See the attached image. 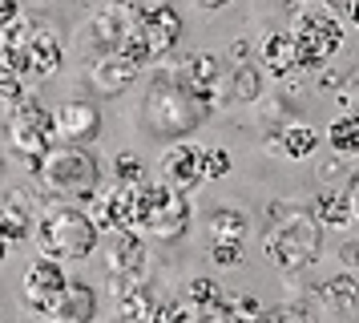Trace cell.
Wrapping results in <instances>:
<instances>
[{
	"label": "cell",
	"mask_w": 359,
	"mask_h": 323,
	"mask_svg": "<svg viewBox=\"0 0 359 323\" xmlns=\"http://www.w3.org/2000/svg\"><path fill=\"white\" fill-rule=\"evenodd\" d=\"M214 117V105L202 101V97L182 85L178 73L170 69V61H158L154 77L146 81V93H142V126L154 133V138H186L202 129Z\"/></svg>",
	"instance_id": "cell-1"
},
{
	"label": "cell",
	"mask_w": 359,
	"mask_h": 323,
	"mask_svg": "<svg viewBox=\"0 0 359 323\" xmlns=\"http://www.w3.org/2000/svg\"><path fill=\"white\" fill-rule=\"evenodd\" d=\"M33 246L41 255L61 258V263H81V258H93V251L101 246V230L85 202L49 194L45 206L36 210Z\"/></svg>",
	"instance_id": "cell-2"
},
{
	"label": "cell",
	"mask_w": 359,
	"mask_h": 323,
	"mask_svg": "<svg viewBox=\"0 0 359 323\" xmlns=\"http://www.w3.org/2000/svg\"><path fill=\"white\" fill-rule=\"evenodd\" d=\"M323 230L327 226L311 214V206H287L283 218L266 226L262 235V255L271 258V267L278 275H299L311 271L319 255H323Z\"/></svg>",
	"instance_id": "cell-3"
},
{
	"label": "cell",
	"mask_w": 359,
	"mask_h": 323,
	"mask_svg": "<svg viewBox=\"0 0 359 323\" xmlns=\"http://www.w3.org/2000/svg\"><path fill=\"white\" fill-rule=\"evenodd\" d=\"M105 182L97 154L89 145H73V142H53V150L41 158L36 170V186L45 194L57 198H73V202H89L97 186Z\"/></svg>",
	"instance_id": "cell-4"
},
{
	"label": "cell",
	"mask_w": 359,
	"mask_h": 323,
	"mask_svg": "<svg viewBox=\"0 0 359 323\" xmlns=\"http://www.w3.org/2000/svg\"><path fill=\"white\" fill-rule=\"evenodd\" d=\"M335 8H323V4H307V8H294L291 32L294 45H299V61H303V73H315L319 65L335 61V53L347 41V29Z\"/></svg>",
	"instance_id": "cell-5"
},
{
	"label": "cell",
	"mask_w": 359,
	"mask_h": 323,
	"mask_svg": "<svg viewBox=\"0 0 359 323\" xmlns=\"http://www.w3.org/2000/svg\"><path fill=\"white\" fill-rule=\"evenodd\" d=\"M142 20V4H126V0H97L93 13L81 20L77 29V45L85 57H101V53H114L121 45V37Z\"/></svg>",
	"instance_id": "cell-6"
},
{
	"label": "cell",
	"mask_w": 359,
	"mask_h": 323,
	"mask_svg": "<svg viewBox=\"0 0 359 323\" xmlns=\"http://www.w3.org/2000/svg\"><path fill=\"white\" fill-rule=\"evenodd\" d=\"M158 178H165L178 190H194L206 182V145L194 142V133L186 138H170L158 158Z\"/></svg>",
	"instance_id": "cell-7"
},
{
	"label": "cell",
	"mask_w": 359,
	"mask_h": 323,
	"mask_svg": "<svg viewBox=\"0 0 359 323\" xmlns=\"http://www.w3.org/2000/svg\"><path fill=\"white\" fill-rule=\"evenodd\" d=\"M65 283H69L65 263L41 255V258H33V263L25 267V275H20V303L29 307V311H36V315H45V311L61 299Z\"/></svg>",
	"instance_id": "cell-8"
},
{
	"label": "cell",
	"mask_w": 359,
	"mask_h": 323,
	"mask_svg": "<svg viewBox=\"0 0 359 323\" xmlns=\"http://www.w3.org/2000/svg\"><path fill=\"white\" fill-rule=\"evenodd\" d=\"M133 186L137 182H101L97 194L85 202L93 223H97L101 235H114V230H137V214H133Z\"/></svg>",
	"instance_id": "cell-9"
},
{
	"label": "cell",
	"mask_w": 359,
	"mask_h": 323,
	"mask_svg": "<svg viewBox=\"0 0 359 323\" xmlns=\"http://www.w3.org/2000/svg\"><path fill=\"white\" fill-rule=\"evenodd\" d=\"M49 194L29 190V186H8L0 194V239L4 242H29L33 239L36 210L45 206Z\"/></svg>",
	"instance_id": "cell-10"
},
{
	"label": "cell",
	"mask_w": 359,
	"mask_h": 323,
	"mask_svg": "<svg viewBox=\"0 0 359 323\" xmlns=\"http://www.w3.org/2000/svg\"><path fill=\"white\" fill-rule=\"evenodd\" d=\"M142 32H146L149 41V53H154V65L165 61L182 41V29H186V20H182L178 4H170V0H149L142 4Z\"/></svg>",
	"instance_id": "cell-11"
},
{
	"label": "cell",
	"mask_w": 359,
	"mask_h": 323,
	"mask_svg": "<svg viewBox=\"0 0 359 323\" xmlns=\"http://www.w3.org/2000/svg\"><path fill=\"white\" fill-rule=\"evenodd\" d=\"M53 117H57V142H73V145H97L101 126H105L101 105L89 101V97H69V101H61L53 110Z\"/></svg>",
	"instance_id": "cell-12"
},
{
	"label": "cell",
	"mask_w": 359,
	"mask_h": 323,
	"mask_svg": "<svg viewBox=\"0 0 359 323\" xmlns=\"http://www.w3.org/2000/svg\"><path fill=\"white\" fill-rule=\"evenodd\" d=\"M190 226H194V202H190V190H178V186H170L165 194V202L158 206V214L146 223V239L162 242V246H174L190 235Z\"/></svg>",
	"instance_id": "cell-13"
},
{
	"label": "cell",
	"mask_w": 359,
	"mask_h": 323,
	"mask_svg": "<svg viewBox=\"0 0 359 323\" xmlns=\"http://www.w3.org/2000/svg\"><path fill=\"white\" fill-rule=\"evenodd\" d=\"M101 255H105V271L114 275H137L146 279L149 271V242L142 230H114V235H101Z\"/></svg>",
	"instance_id": "cell-14"
},
{
	"label": "cell",
	"mask_w": 359,
	"mask_h": 323,
	"mask_svg": "<svg viewBox=\"0 0 359 323\" xmlns=\"http://www.w3.org/2000/svg\"><path fill=\"white\" fill-rule=\"evenodd\" d=\"M262 145L283 162H307L319 150V129L307 126L303 117H291L278 129H262Z\"/></svg>",
	"instance_id": "cell-15"
},
{
	"label": "cell",
	"mask_w": 359,
	"mask_h": 323,
	"mask_svg": "<svg viewBox=\"0 0 359 323\" xmlns=\"http://www.w3.org/2000/svg\"><path fill=\"white\" fill-rule=\"evenodd\" d=\"M137 77H142V65H133L121 48L101 53V57H93V65H89V85H93V93H101V97H121Z\"/></svg>",
	"instance_id": "cell-16"
},
{
	"label": "cell",
	"mask_w": 359,
	"mask_h": 323,
	"mask_svg": "<svg viewBox=\"0 0 359 323\" xmlns=\"http://www.w3.org/2000/svg\"><path fill=\"white\" fill-rule=\"evenodd\" d=\"M259 61L266 69V77L275 81H294L303 73V61H299V45H294V32L291 29H278L266 32L259 41Z\"/></svg>",
	"instance_id": "cell-17"
},
{
	"label": "cell",
	"mask_w": 359,
	"mask_h": 323,
	"mask_svg": "<svg viewBox=\"0 0 359 323\" xmlns=\"http://www.w3.org/2000/svg\"><path fill=\"white\" fill-rule=\"evenodd\" d=\"M4 138H8V150L17 154L29 170H41V158L53 150V142H57V133L45 126H33V121H20V117H8L4 121Z\"/></svg>",
	"instance_id": "cell-18"
},
{
	"label": "cell",
	"mask_w": 359,
	"mask_h": 323,
	"mask_svg": "<svg viewBox=\"0 0 359 323\" xmlns=\"http://www.w3.org/2000/svg\"><path fill=\"white\" fill-rule=\"evenodd\" d=\"M41 29L36 16H13L4 29H0V65L17 69L20 77H29V45H33V32Z\"/></svg>",
	"instance_id": "cell-19"
},
{
	"label": "cell",
	"mask_w": 359,
	"mask_h": 323,
	"mask_svg": "<svg viewBox=\"0 0 359 323\" xmlns=\"http://www.w3.org/2000/svg\"><path fill=\"white\" fill-rule=\"evenodd\" d=\"M97 315V291L89 287L85 279H69L61 299L45 311V319L53 323H89Z\"/></svg>",
	"instance_id": "cell-20"
},
{
	"label": "cell",
	"mask_w": 359,
	"mask_h": 323,
	"mask_svg": "<svg viewBox=\"0 0 359 323\" xmlns=\"http://www.w3.org/2000/svg\"><path fill=\"white\" fill-rule=\"evenodd\" d=\"M61 65H65V41L57 37L53 25L41 20V29L33 32V45H29V77L49 81V77L61 73Z\"/></svg>",
	"instance_id": "cell-21"
},
{
	"label": "cell",
	"mask_w": 359,
	"mask_h": 323,
	"mask_svg": "<svg viewBox=\"0 0 359 323\" xmlns=\"http://www.w3.org/2000/svg\"><path fill=\"white\" fill-rule=\"evenodd\" d=\"M355 303H359V279L351 271H339L323 283H315V307H323L331 315H347V311H355Z\"/></svg>",
	"instance_id": "cell-22"
},
{
	"label": "cell",
	"mask_w": 359,
	"mask_h": 323,
	"mask_svg": "<svg viewBox=\"0 0 359 323\" xmlns=\"http://www.w3.org/2000/svg\"><path fill=\"white\" fill-rule=\"evenodd\" d=\"M230 97H234V105H255V101L266 97V69H262V61L255 65V57H250V61L230 65Z\"/></svg>",
	"instance_id": "cell-23"
},
{
	"label": "cell",
	"mask_w": 359,
	"mask_h": 323,
	"mask_svg": "<svg viewBox=\"0 0 359 323\" xmlns=\"http://www.w3.org/2000/svg\"><path fill=\"white\" fill-rule=\"evenodd\" d=\"M311 214L327 226V230H351V202L343 186H323L311 198Z\"/></svg>",
	"instance_id": "cell-24"
},
{
	"label": "cell",
	"mask_w": 359,
	"mask_h": 323,
	"mask_svg": "<svg viewBox=\"0 0 359 323\" xmlns=\"http://www.w3.org/2000/svg\"><path fill=\"white\" fill-rule=\"evenodd\" d=\"M331 154L339 158H359V110H339L323 129Z\"/></svg>",
	"instance_id": "cell-25"
},
{
	"label": "cell",
	"mask_w": 359,
	"mask_h": 323,
	"mask_svg": "<svg viewBox=\"0 0 359 323\" xmlns=\"http://www.w3.org/2000/svg\"><path fill=\"white\" fill-rule=\"evenodd\" d=\"M114 315H117V319L154 323V319H158V295L149 291V283H137L133 291H126V295H117V299H114Z\"/></svg>",
	"instance_id": "cell-26"
},
{
	"label": "cell",
	"mask_w": 359,
	"mask_h": 323,
	"mask_svg": "<svg viewBox=\"0 0 359 323\" xmlns=\"http://www.w3.org/2000/svg\"><path fill=\"white\" fill-rule=\"evenodd\" d=\"M206 230H210V239H243L246 242V235H250V214L243 206H218V210H210Z\"/></svg>",
	"instance_id": "cell-27"
},
{
	"label": "cell",
	"mask_w": 359,
	"mask_h": 323,
	"mask_svg": "<svg viewBox=\"0 0 359 323\" xmlns=\"http://www.w3.org/2000/svg\"><path fill=\"white\" fill-rule=\"evenodd\" d=\"M186 299H190V307H210L222 299V283L218 279H210V275H194L190 283H186Z\"/></svg>",
	"instance_id": "cell-28"
},
{
	"label": "cell",
	"mask_w": 359,
	"mask_h": 323,
	"mask_svg": "<svg viewBox=\"0 0 359 323\" xmlns=\"http://www.w3.org/2000/svg\"><path fill=\"white\" fill-rule=\"evenodd\" d=\"M210 263L214 267H222V271H234V267H243V239H210Z\"/></svg>",
	"instance_id": "cell-29"
},
{
	"label": "cell",
	"mask_w": 359,
	"mask_h": 323,
	"mask_svg": "<svg viewBox=\"0 0 359 323\" xmlns=\"http://www.w3.org/2000/svg\"><path fill=\"white\" fill-rule=\"evenodd\" d=\"M117 48H121L133 65H142V69L154 65V53H149V41H146V32H142V25H133V29L121 37V45H117Z\"/></svg>",
	"instance_id": "cell-30"
},
{
	"label": "cell",
	"mask_w": 359,
	"mask_h": 323,
	"mask_svg": "<svg viewBox=\"0 0 359 323\" xmlns=\"http://www.w3.org/2000/svg\"><path fill=\"white\" fill-rule=\"evenodd\" d=\"M114 178L117 182H142V178H146V162H142V154L121 150V154L114 158Z\"/></svg>",
	"instance_id": "cell-31"
},
{
	"label": "cell",
	"mask_w": 359,
	"mask_h": 323,
	"mask_svg": "<svg viewBox=\"0 0 359 323\" xmlns=\"http://www.w3.org/2000/svg\"><path fill=\"white\" fill-rule=\"evenodd\" d=\"M230 170H234V158L226 145H206V182H222Z\"/></svg>",
	"instance_id": "cell-32"
},
{
	"label": "cell",
	"mask_w": 359,
	"mask_h": 323,
	"mask_svg": "<svg viewBox=\"0 0 359 323\" xmlns=\"http://www.w3.org/2000/svg\"><path fill=\"white\" fill-rule=\"evenodd\" d=\"M20 97H25V77H20L17 69L0 65V105L8 110V105H17Z\"/></svg>",
	"instance_id": "cell-33"
},
{
	"label": "cell",
	"mask_w": 359,
	"mask_h": 323,
	"mask_svg": "<svg viewBox=\"0 0 359 323\" xmlns=\"http://www.w3.org/2000/svg\"><path fill=\"white\" fill-rule=\"evenodd\" d=\"M335 97H339V110H359V69L343 77V85L335 89Z\"/></svg>",
	"instance_id": "cell-34"
},
{
	"label": "cell",
	"mask_w": 359,
	"mask_h": 323,
	"mask_svg": "<svg viewBox=\"0 0 359 323\" xmlns=\"http://www.w3.org/2000/svg\"><path fill=\"white\" fill-rule=\"evenodd\" d=\"M343 190H347V202H351V230H359V170L343 174Z\"/></svg>",
	"instance_id": "cell-35"
},
{
	"label": "cell",
	"mask_w": 359,
	"mask_h": 323,
	"mask_svg": "<svg viewBox=\"0 0 359 323\" xmlns=\"http://www.w3.org/2000/svg\"><path fill=\"white\" fill-rule=\"evenodd\" d=\"M266 307L255 299V295H234V319H259Z\"/></svg>",
	"instance_id": "cell-36"
},
{
	"label": "cell",
	"mask_w": 359,
	"mask_h": 323,
	"mask_svg": "<svg viewBox=\"0 0 359 323\" xmlns=\"http://www.w3.org/2000/svg\"><path fill=\"white\" fill-rule=\"evenodd\" d=\"M343 77H347V73H339V69H335L331 61L315 69V85H319V89H331V93H335V89L343 85Z\"/></svg>",
	"instance_id": "cell-37"
},
{
	"label": "cell",
	"mask_w": 359,
	"mask_h": 323,
	"mask_svg": "<svg viewBox=\"0 0 359 323\" xmlns=\"http://www.w3.org/2000/svg\"><path fill=\"white\" fill-rule=\"evenodd\" d=\"M339 267L343 271H359V235L339 242Z\"/></svg>",
	"instance_id": "cell-38"
},
{
	"label": "cell",
	"mask_w": 359,
	"mask_h": 323,
	"mask_svg": "<svg viewBox=\"0 0 359 323\" xmlns=\"http://www.w3.org/2000/svg\"><path fill=\"white\" fill-rule=\"evenodd\" d=\"M226 57H230V65H234V61H250V57H255V45H250L246 37H238V41L226 48Z\"/></svg>",
	"instance_id": "cell-39"
},
{
	"label": "cell",
	"mask_w": 359,
	"mask_h": 323,
	"mask_svg": "<svg viewBox=\"0 0 359 323\" xmlns=\"http://www.w3.org/2000/svg\"><path fill=\"white\" fill-rule=\"evenodd\" d=\"M339 16L347 20V25H351V29H359V0H343Z\"/></svg>",
	"instance_id": "cell-40"
},
{
	"label": "cell",
	"mask_w": 359,
	"mask_h": 323,
	"mask_svg": "<svg viewBox=\"0 0 359 323\" xmlns=\"http://www.w3.org/2000/svg\"><path fill=\"white\" fill-rule=\"evenodd\" d=\"M13 16H20V0H0V29H4Z\"/></svg>",
	"instance_id": "cell-41"
},
{
	"label": "cell",
	"mask_w": 359,
	"mask_h": 323,
	"mask_svg": "<svg viewBox=\"0 0 359 323\" xmlns=\"http://www.w3.org/2000/svg\"><path fill=\"white\" fill-rule=\"evenodd\" d=\"M287 4H291V8H307V4H323V8H335V13L343 8V0H287Z\"/></svg>",
	"instance_id": "cell-42"
},
{
	"label": "cell",
	"mask_w": 359,
	"mask_h": 323,
	"mask_svg": "<svg viewBox=\"0 0 359 323\" xmlns=\"http://www.w3.org/2000/svg\"><path fill=\"white\" fill-rule=\"evenodd\" d=\"M230 4H234V0H198V8H206V13H222Z\"/></svg>",
	"instance_id": "cell-43"
},
{
	"label": "cell",
	"mask_w": 359,
	"mask_h": 323,
	"mask_svg": "<svg viewBox=\"0 0 359 323\" xmlns=\"http://www.w3.org/2000/svg\"><path fill=\"white\" fill-rule=\"evenodd\" d=\"M8 246H13V242H4V239H0V263L8 258Z\"/></svg>",
	"instance_id": "cell-44"
},
{
	"label": "cell",
	"mask_w": 359,
	"mask_h": 323,
	"mask_svg": "<svg viewBox=\"0 0 359 323\" xmlns=\"http://www.w3.org/2000/svg\"><path fill=\"white\" fill-rule=\"evenodd\" d=\"M126 4H149V0H126Z\"/></svg>",
	"instance_id": "cell-45"
},
{
	"label": "cell",
	"mask_w": 359,
	"mask_h": 323,
	"mask_svg": "<svg viewBox=\"0 0 359 323\" xmlns=\"http://www.w3.org/2000/svg\"><path fill=\"white\" fill-rule=\"evenodd\" d=\"M85 4H89V8H93V4H97V0H85Z\"/></svg>",
	"instance_id": "cell-46"
}]
</instances>
